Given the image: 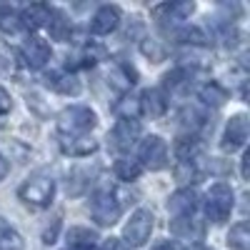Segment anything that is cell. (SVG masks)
Instances as JSON below:
<instances>
[{
	"label": "cell",
	"mask_w": 250,
	"mask_h": 250,
	"mask_svg": "<svg viewBox=\"0 0 250 250\" xmlns=\"http://www.w3.org/2000/svg\"><path fill=\"white\" fill-rule=\"evenodd\" d=\"M95 125H98V115L88 105H68L58 113V135L62 138L90 135Z\"/></svg>",
	"instance_id": "obj_1"
},
{
	"label": "cell",
	"mask_w": 250,
	"mask_h": 250,
	"mask_svg": "<svg viewBox=\"0 0 250 250\" xmlns=\"http://www.w3.org/2000/svg\"><path fill=\"white\" fill-rule=\"evenodd\" d=\"M233 208H235V193L228 183L218 180V183H213L210 188H208L205 200H203V210H205V218L210 223L223 225L228 218H230Z\"/></svg>",
	"instance_id": "obj_2"
},
{
	"label": "cell",
	"mask_w": 250,
	"mask_h": 250,
	"mask_svg": "<svg viewBox=\"0 0 250 250\" xmlns=\"http://www.w3.org/2000/svg\"><path fill=\"white\" fill-rule=\"evenodd\" d=\"M18 198L23 200L25 205L35 208V210L48 208L53 203V198H55V180L50 175H45V173H35L18 188Z\"/></svg>",
	"instance_id": "obj_3"
},
{
	"label": "cell",
	"mask_w": 250,
	"mask_h": 250,
	"mask_svg": "<svg viewBox=\"0 0 250 250\" xmlns=\"http://www.w3.org/2000/svg\"><path fill=\"white\" fill-rule=\"evenodd\" d=\"M123 200H120V193L113 190V188H103L93 195V203H90V215L93 220L100 225V228H110L120 220L123 215Z\"/></svg>",
	"instance_id": "obj_4"
},
{
	"label": "cell",
	"mask_w": 250,
	"mask_h": 250,
	"mask_svg": "<svg viewBox=\"0 0 250 250\" xmlns=\"http://www.w3.org/2000/svg\"><path fill=\"white\" fill-rule=\"evenodd\" d=\"M153 228H155V215H153V210H148V208H138V210L130 215V220L125 223L120 240L128 245L130 250H133V248H143L145 243L150 240Z\"/></svg>",
	"instance_id": "obj_5"
},
{
	"label": "cell",
	"mask_w": 250,
	"mask_h": 250,
	"mask_svg": "<svg viewBox=\"0 0 250 250\" xmlns=\"http://www.w3.org/2000/svg\"><path fill=\"white\" fill-rule=\"evenodd\" d=\"M168 143H165L160 135H145L140 140V148H138V163L140 168H148L153 173L168 168Z\"/></svg>",
	"instance_id": "obj_6"
},
{
	"label": "cell",
	"mask_w": 250,
	"mask_h": 250,
	"mask_svg": "<svg viewBox=\"0 0 250 250\" xmlns=\"http://www.w3.org/2000/svg\"><path fill=\"white\" fill-rule=\"evenodd\" d=\"M248 133H250V120L245 113H235L230 120L225 123V130H223V140H220V148L223 153H238L245 148L248 143Z\"/></svg>",
	"instance_id": "obj_7"
},
{
	"label": "cell",
	"mask_w": 250,
	"mask_h": 250,
	"mask_svg": "<svg viewBox=\"0 0 250 250\" xmlns=\"http://www.w3.org/2000/svg\"><path fill=\"white\" fill-rule=\"evenodd\" d=\"M140 133H143L140 120H135V118H118V123L113 125V130L108 133L110 148H115V150H120V153L130 150L133 145L138 143Z\"/></svg>",
	"instance_id": "obj_8"
},
{
	"label": "cell",
	"mask_w": 250,
	"mask_h": 250,
	"mask_svg": "<svg viewBox=\"0 0 250 250\" xmlns=\"http://www.w3.org/2000/svg\"><path fill=\"white\" fill-rule=\"evenodd\" d=\"M20 58H23V65L30 68V70H43L50 58H53V50H50V43L38 35H30L25 40L23 50H20Z\"/></svg>",
	"instance_id": "obj_9"
},
{
	"label": "cell",
	"mask_w": 250,
	"mask_h": 250,
	"mask_svg": "<svg viewBox=\"0 0 250 250\" xmlns=\"http://www.w3.org/2000/svg\"><path fill=\"white\" fill-rule=\"evenodd\" d=\"M195 13V3L193 0H175V3H163L153 8V18L158 20V25L168 28L175 23H183Z\"/></svg>",
	"instance_id": "obj_10"
},
{
	"label": "cell",
	"mask_w": 250,
	"mask_h": 250,
	"mask_svg": "<svg viewBox=\"0 0 250 250\" xmlns=\"http://www.w3.org/2000/svg\"><path fill=\"white\" fill-rule=\"evenodd\" d=\"M200 205V195L195 193V188H180L168 198V210L173 218H193V213Z\"/></svg>",
	"instance_id": "obj_11"
},
{
	"label": "cell",
	"mask_w": 250,
	"mask_h": 250,
	"mask_svg": "<svg viewBox=\"0 0 250 250\" xmlns=\"http://www.w3.org/2000/svg\"><path fill=\"white\" fill-rule=\"evenodd\" d=\"M120 25V8L118 5H100L90 18V33L93 35H110Z\"/></svg>",
	"instance_id": "obj_12"
},
{
	"label": "cell",
	"mask_w": 250,
	"mask_h": 250,
	"mask_svg": "<svg viewBox=\"0 0 250 250\" xmlns=\"http://www.w3.org/2000/svg\"><path fill=\"white\" fill-rule=\"evenodd\" d=\"M45 85L60 95H78L80 93V80L73 70L62 68V70H53L45 75Z\"/></svg>",
	"instance_id": "obj_13"
},
{
	"label": "cell",
	"mask_w": 250,
	"mask_h": 250,
	"mask_svg": "<svg viewBox=\"0 0 250 250\" xmlns=\"http://www.w3.org/2000/svg\"><path fill=\"white\" fill-rule=\"evenodd\" d=\"M140 113L143 115H150V118H163L168 113V95H165L160 88H148L140 98Z\"/></svg>",
	"instance_id": "obj_14"
},
{
	"label": "cell",
	"mask_w": 250,
	"mask_h": 250,
	"mask_svg": "<svg viewBox=\"0 0 250 250\" xmlns=\"http://www.w3.org/2000/svg\"><path fill=\"white\" fill-rule=\"evenodd\" d=\"M65 243H68V250H98L100 248L98 233L90 230V228H83V225L70 228L65 233Z\"/></svg>",
	"instance_id": "obj_15"
},
{
	"label": "cell",
	"mask_w": 250,
	"mask_h": 250,
	"mask_svg": "<svg viewBox=\"0 0 250 250\" xmlns=\"http://www.w3.org/2000/svg\"><path fill=\"white\" fill-rule=\"evenodd\" d=\"M58 145H60V150L70 155V158H88L98 150V140H93L90 135H83V138H62L58 135Z\"/></svg>",
	"instance_id": "obj_16"
},
{
	"label": "cell",
	"mask_w": 250,
	"mask_h": 250,
	"mask_svg": "<svg viewBox=\"0 0 250 250\" xmlns=\"http://www.w3.org/2000/svg\"><path fill=\"white\" fill-rule=\"evenodd\" d=\"M50 5H43V3H33L28 8L20 10V28H25V30H40V28H45L48 25V20H50Z\"/></svg>",
	"instance_id": "obj_17"
},
{
	"label": "cell",
	"mask_w": 250,
	"mask_h": 250,
	"mask_svg": "<svg viewBox=\"0 0 250 250\" xmlns=\"http://www.w3.org/2000/svg\"><path fill=\"white\" fill-rule=\"evenodd\" d=\"M170 233L180 240H203L205 228L195 218H173L170 220Z\"/></svg>",
	"instance_id": "obj_18"
},
{
	"label": "cell",
	"mask_w": 250,
	"mask_h": 250,
	"mask_svg": "<svg viewBox=\"0 0 250 250\" xmlns=\"http://www.w3.org/2000/svg\"><path fill=\"white\" fill-rule=\"evenodd\" d=\"M108 80H110V85H113L115 90L125 93V90H130L135 83H138V73H135V68L128 65V62L118 60L115 65H113V70L108 73Z\"/></svg>",
	"instance_id": "obj_19"
},
{
	"label": "cell",
	"mask_w": 250,
	"mask_h": 250,
	"mask_svg": "<svg viewBox=\"0 0 250 250\" xmlns=\"http://www.w3.org/2000/svg\"><path fill=\"white\" fill-rule=\"evenodd\" d=\"M228 98H230L228 88L220 85V83H215V80H208L205 85L198 88V100H203V105L220 108V105H225V100H228Z\"/></svg>",
	"instance_id": "obj_20"
},
{
	"label": "cell",
	"mask_w": 250,
	"mask_h": 250,
	"mask_svg": "<svg viewBox=\"0 0 250 250\" xmlns=\"http://www.w3.org/2000/svg\"><path fill=\"white\" fill-rule=\"evenodd\" d=\"M203 153V140L200 135H185L175 143V158L178 163H195Z\"/></svg>",
	"instance_id": "obj_21"
},
{
	"label": "cell",
	"mask_w": 250,
	"mask_h": 250,
	"mask_svg": "<svg viewBox=\"0 0 250 250\" xmlns=\"http://www.w3.org/2000/svg\"><path fill=\"white\" fill-rule=\"evenodd\" d=\"M190 78H193V70L190 68H185V65H178V68H173V70H168L163 75V93L168 95V90L170 93H175V90H183L185 85H190Z\"/></svg>",
	"instance_id": "obj_22"
},
{
	"label": "cell",
	"mask_w": 250,
	"mask_h": 250,
	"mask_svg": "<svg viewBox=\"0 0 250 250\" xmlns=\"http://www.w3.org/2000/svg\"><path fill=\"white\" fill-rule=\"evenodd\" d=\"M105 55H108V50L103 48L100 43H85L80 48V53L75 55V62H73V68H93L95 62H100V60H105Z\"/></svg>",
	"instance_id": "obj_23"
},
{
	"label": "cell",
	"mask_w": 250,
	"mask_h": 250,
	"mask_svg": "<svg viewBox=\"0 0 250 250\" xmlns=\"http://www.w3.org/2000/svg\"><path fill=\"white\" fill-rule=\"evenodd\" d=\"M45 28L50 30V35H53L55 40H62V43H68L70 35H73L70 20L65 18V13H60L58 8L50 10V20H48V25H45Z\"/></svg>",
	"instance_id": "obj_24"
},
{
	"label": "cell",
	"mask_w": 250,
	"mask_h": 250,
	"mask_svg": "<svg viewBox=\"0 0 250 250\" xmlns=\"http://www.w3.org/2000/svg\"><path fill=\"white\" fill-rule=\"evenodd\" d=\"M173 38L178 40V43L183 45H198V48H205V45H210V38H208V33L198 25H185L180 30L173 33Z\"/></svg>",
	"instance_id": "obj_25"
},
{
	"label": "cell",
	"mask_w": 250,
	"mask_h": 250,
	"mask_svg": "<svg viewBox=\"0 0 250 250\" xmlns=\"http://www.w3.org/2000/svg\"><path fill=\"white\" fill-rule=\"evenodd\" d=\"M180 125L188 130V135H198V130H203L205 128V120H208V115L203 113V110H198V108H183L180 110Z\"/></svg>",
	"instance_id": "obj_26"
},
{
	"label": "cell",
	"mask_w": 250,
	"mask_h": 250,
	"mask_svg": "<svg viewBox=\"0 0 250 250\" xmlns=\"http://www.w3.org/2000/svg\"><path fill=\"white\" fill-rule=\"evenodd\" d=\"M113 173H115L118 180H123V183H133V180L140 178L143 168H140V163L133 160V158H118L115 165H113Z\"/></svg>",
	"instance_id": "obj_27"
},
{
	"label": "cell",
	"mask_w": 250,
	"mask_h": 250,
	"mask_svg": "<svg viewBox=\"0 0 250 250\" xmlns=\"http://www.w3.org/2000/svg\"><path fill=\"white\" fill-rule=\"evenodd\" d=\"M228 245L233 250H250V228L248 223H235L230 228V233H228Z\"/></svg>",
	"instance_id": "obj_28"
},
{
	"label": "cell",
	"mask_w": 250,
	"mask_h": 250,
	"mask_svg": "<svg viewBox=\"0 0 250 250\" xmlns=\"http://www.w3.org/2000/svg\"><path fill=\"white\" fill-rule=\"evenodd\" d=\"M20 30V10L10 5H0V33H18Z\"/></svg>",
	"instance_id": "obj_29"
},
{
	"label": "cell",
	"mask_w": 250,
	"mask_h": 250,
	"mask_svg": "<svg viewBox=\"0 0 250 250\" xmlns=\"http://www.w3.org/2000/svg\"><path fill=\"white\" fill-rule=\"evenodd\" d=\"M140 53L148 58L150 62H160L165 60V55H168V50H165L163 45V40H153V38H145L143 43H140Z\"/></svg>",
	"instance_id": "obj_30"
},
{
	"label": "cell",
	"mask_w": 250,
	"mask_h": 250,
	"mask_svg": "<svg viewBox=\"0 0 250 250\" xmlns=\"http://www.w3.org/2000/svg\"><path fill=\"white\" fill-rule=\"evenodd\" d=\"M0 250H25V240L15 228H5L0 233Z\"/></svg>",
	"instance_id": "obj_31"
},
{
	"label": "cell",
	"mask_w": 250,
	"mask_h": 250,
	"mask_svg": "<svg viewBox=\"0 0 250 250\" xmlns=\"http://www.w3.org/2000/svg\"><path fill=\"white\" fill-rule=\"evenodd\" d=\"M115 113L120 115V118H135L138 120V115H140V103H138V98H123L118 105H115Z\"/></svg>",
	"instance_id": "obj_32"
},
{
	"label": "cell",
	"mask_w": 250,
	"mask_h": 250,
	"mask_svg": "<svg viewBox=\"0 0 250 250\" xmlns=\"http://www.w3.org/2000/svg\"><path fill=\"white\" fill-rule=\"evenodd\" d=\"M175 178H178L180 183H195V180H198L195 163H178V165H175Z\"/></svg>",
	"instance_id": "obj_33"
},
{
	"label": "cell",
	"mask_w": 250,
	"mask_h": 250,
	"mask_svg": "<svg viewBox=\"0 0 250 250\" xmlns=\"http://www.w3.org/2000/svg\"><path fill=\"white\" fill-rule=\"evenodd\" d=\"M60 225H62V223H60V218H55V220H53V225H48L45 230H43V243H45V245H53V243L58 240Z\"/></svg>",
	"instance_id": "obj_34"
},
{
	"label": "cell",
	"mask_w": 250,
	"mask_h": 250,
	"mask_svg": "<svg viewBox=\"0 0 250 250\" xmlns=\"http://www.w3.org/2000/svg\"><path fill=\"white\" fill-rule=\"evenodd\" d=\"M10 110H13V98H10V93L3 85H0V118L8 115Z\"/></svg>",
	"instance_id": "obj_35"
},
{
	"label": "cell",
	"mask_w": 250,
	"mask_h": 250,
	"mask_svg": "<svg viewBox=\"0 0 250 250\" xmlns=\"http://www.w3.org/2000/svg\"><path fill=\"white\" fill-rule=\"evenodd\" d=\"M98 250H130V248L125 245V243H123L120 238H108V240L103 243V245H100Z\"/></svg>",
	"instance_id": "obj_36"
},
{
	"label": "cell",
	"mask_w": 250,
	"mask_h": 250,
	"mask_svg": "<svg viewBox=\"0 0 250 250\" xmlns=\"http://www.w3.org/2000/svg\"><path fill=\"white\" fill-rule=\"evenodd\" d=\"M8 173H10V163H8V160H5L3 155H0V180H3V178H5Z\"/></svg>",
	"instance_id": "obj_37"
},
{
	"label": "cell",
	"mask_w": 250,
	"mask_h": 250,
	"mask_svg": "<svg viewBox=\"0 0 250 250\" xmlns=\"http://www.w3.org/2000/svg\"><path fill=\"white\" fill-rule=\"evenodd\" d=\"M150 250H178V248H175V245H173L170 240H163V243H158V245H153Z\"/></svg>",
	"instance_id": "obj_38"
},
{
	"label": "cell",
	"mask_w": 250,
	"mask_h": 250,
	"mask_svg": "<svg viewBox=\"0 0 250 250\" xmlns=\"http://www.w3.org/2000/svg\"><path fill=\"white\" fill-rule=\"evenodd\" d=\"M248 163H250V153L245 150V155H243V168H240V175H243V180H248Z\"/></svg>",
	"instance_id": "obj_39"
},
{
	"label": "cell",
	"mask_w": 250,
	"mask_h": 250,
	"mask_svg": "<svg viewBox=\"0 0 250 250\" xmlns=\"http://www.w3.org/2000/svg\"><path fill=\"white\" fill-rule=\"evenodd\" d=\"M185 250H213V248H208V245H203V243H193L190 248H185Z\"/></svg>",
	"instance_id": "obj_40"
},
{
	"label": "cell",
	"mask_w": 250,
	"mask_h": 250,
	"mask_svg": "<svg viewBox=\"0 0 250 250\" xmlns=\"http://www.w3.org/2000/svg\"><path fill=\"white\" fill-rule=\"evenodd\" d=\"M0 125H3V123H0Z\"/></svg>",
	"instance_id": "obj_41"
}]
</instances>
